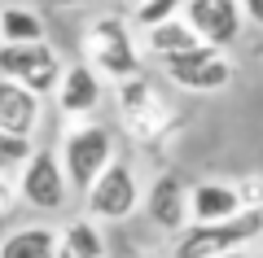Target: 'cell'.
<instances>
[{"mask_svg":"<svg viewBox=\"0 0 263 258\" xmlns=\"http://www.w3.org/2000/svg\"><path fill=\"white\" fill-rule=\"evenodd\" d=\"M171 258H211L224 249H250L254 241H263V206H241L237 214L215 223H184L176 232Z\"/></svg>","mask_w":263,"mask_h":258,"instance_id":"obj_3","label":"cell"},{"mask_svg":"<svg viewBox=\"0 0 263 258\" xmlns=\"http://www.w3.org/2000/svg\"><path fill=\"white\" fill-rule=\"evenodd\" d=\"M141 210H145V219H149L158 232L176 236V232L189 223V184L176 175V171L154 175L149 188H141Z\"/></svg>","mask_w":263,"mask_h":258,"instance_id":"obj_10","label":"cell"},{"mask_svg":"<svg viewBox=\"0 0 263 258\" xmlns=\"http://www.w3.org/2000/svg\"><path fill=\"white\" fill-rule=\"evenodd\" d=\"M84 214L97 223H123L141 210V180H136V166L127 157H114L101 175L84 188Z\"/></svg>","mask_w":263,"mask_h":258,"instance_id":"obj_6","label":"cell"},{"mask_svg":"<svg viewBox=\"0 0 263 258\" xmlns=\"http://www.w3.org/2000/svg\"><path fill=\"white\" fill-rule=\"evenodd\" d=\"M18 175H9V171H0V219L5 214H13V206H18Z\"/></svg>","mask_w":263,"mask_h":258,"instance_id":"obj_20","label":"cell"},{"mask_svg":"<svg viewBox=\"0 0 263 258\" xmlns=\"http://www.w3.org/2000/svg\"><path fill=\"white\" fill-rule=\"evenodd\" d=\"M180 18L193 27V35L202 39V44H215V48L237 44V35H241V27H246L237 0H184V5H180Z\"/></svg>","mask_w":263,"mask_h":258,"instance_id":"obj_9","label":"cell"},{"mask_svg":"<svg viewBox=\"0 0 263 258\" xmlns=\"http://www.w3.org/2000/svg\"><path fill=\"white\" fill-rule=\"evenodd\" d=\"M237 193H241V206H263V180H237Z\"/></svg>","mask_w":263,"mask_h":258,"instance_id":"obj_21","label":"cell"},{"mask_svg":"<svg viewBox=\"0 0 263 258\" xmlns=\"http://www.w3.org/2000/svg\"><path fill=\"white\" fill-rule=\"evenodd\" d=\"M211 258H250L246 249H224V254H211Z\"/></svg>","mask_w":263,"mask_h":258,"instance_id":"obj_24","label":"cell"},{"mask_svg":"<svg viewBox=\"0 0 263 258\" xmlns=\"http://www.w3.org/2000/svg\"><path fill=\"white\" fill-rule=\"evenodd\" d=\"M114 101H119L123 127H127L136 140H145V145H154L167 127H176V110L162 101L158 83H154L145 70H136V74H127V79L114 83Z\"/></svg>","mask_w":263,"mask_h":258,"instance_id":"obj_4","label":"cell"},{"mask_svg":"<svg viewBox=\"0 0 263 258\" xmlns=\"http://www.w3.org/2000/svg\"><path fill=\"white\" fill-rule=\"evenodd\" d=\"M202 39L193 35V27H189L184 18H167V22H154V27H145L141 31V53L145 57H154V62H162V57H176V53H184V48H197Z\"/></svg>","mask_w":263,"mask_h":258,"instance_id":"obj_15","label":"cell"},{"mask_svg":"<svg viewBox=\"0 0 263 258\" xmlns=\"http://www.w3.org/2000/svg\"><path fill=\"white\" fill-rule=\"evenodd\" d=\"M53 101L62 110V118H92L97 105L105 101V79L92 70L88 62H66L62 66V79L53 88Z\"/></svg>","mask_w":263,"mask_h":258,"instance_id":"obj_11","label":"cell"},{"mask_svg":"<svg viewBox=\"0 0 263 258\" xmlns=\"http://www.w3.org/2000/svg\"><path fill=\"white\" fill-rule=\"evenodd\" d=\"M66 57L57 53L48 39H27V44H0V79H13L31 88L35 96H53L57 79H62Z\"/></svg>","mask_w":263,"mask_h":258,"instance_id":"obj_7","label":"cell"},{"mask_svg":"<svg viewBox=\"0 0 263 258\" xmlns=\"http://www.w3.org/2000/svg\"><path fill=\"white\" fill-rule=\"evenodd\" d=\"M145 258H162V254H145Z\"/></svg>","mask_w":263,"mask_h":258,"instance_id":"obj_25","label":"cell"},{"mask_svg":"<svg viewBox=\"0 0 263 258\" xmlns=\"http://www.w3.org/2000/svg\"><path fill=\"white\" fill-rule=\"evenodd\" d=\"M162 79L180 92H193V96H206V92H224L233 83L237 66L228 57V48H215V44H197V48H184L176 57H162Z\"/></svg>","mask_w":263,"mask_h":258,"instance_id":"obj_5","label":"cell"},{"mask_svg":"<svg viewBox=\"0 0 263 258\" xmlns=\"http://www.w3.org/2000/svg\"><path fill=\"white\" fill-rule=\"evenodd\" d=\"M53 258H110L105 254V236H101V223L79 214V219H66L62 232H57V249Z\"/></svg>","mask_w":263,"mask_h":258,"instance_id":"obj_14","label":"cell"},{"mask_svg":"<svg viewBox=\"0 0 263 258\" xmlns=\"http://www.w3.org/2000/svg\"><path fill=\"white\" fill-rule=\"evenodd\" d=\"M180 5L184 0H132V13H127V22L132 27H154V22H167V18H176L180 13Z\"/></svg>","mask_w":263,"mask_h":258,"instance_id":"obj_18","label":"cell"},{"mask_svg":"<svg viewBox=\"0 0 263 258\" xmlns=\"http://www.w3.org/2000/svg\"><path fill=\"white\" fill-rule=\"evenodd\" d=\"M27 39H48V22L31 5H0V44H27Z\"/></svg>","mask_w":263,"mask_h":258,"instance_id":"obj_16","label":"cell"},{"mask_svg":"<svg viewBox=\"0 0 263 258\" xmlns=\"http://www.w3.org/2000/svg\"><path fill=\"white\" fill-rule=\"evenodd\" d=\"M40 123H44V96H35L31 88H22L13 79H0V131L35 140Z\"/></svg>","mask_w":263,"mask_h":258,"instance_id":"obj_12","label":"cell"},{"mask_svg":"<svg viewBox=\"0 0 263 258\" xmlns=\"http://www.w3.org/2000/svg\"><path fill=\"white\" fill-rule=\"evenodd\" d=\"M53 249H57V232L44 228V223L13 228L0 241V258H53Z\"/></svg>","mask_w":263,"mask_h":258,"instance_id":"obj_17","label":"cell"},{"mask_svg":"<svg viewBox=\"0 0 263 258\" xmlns=\"http://www.w3.org/2000/svg\"><path fill=\"white\" fill-rule=\"evenodd\" d=\"M18 197L31 210L57 214L70 202V184H66V171L57 162V149H31V157L18 171Z\"/></svg>","mask_w":263,"mask_h":258,"instance_id":"obj_8","label":"cell"},{"mask_svg":"<svg viewBox=\"0 0 263 258\" xmlns=\"http://www.w3.org/2000/svg\"><path fill=\"white\" fill-rule=\"evenodd\" d=\"M84 62L92 66L101 79H110V83L145 70V53H141V39H136L132 22L119 18V13L92 18L88 31H84Z\"/></svg>","mask_w":263,"mask_h":258,"instance_id":"obj_2","label":"cell"},{"mask_svg":"<svg viewBox=\"0 0 263 258\" xmlns=\"http://www.w3.org/2000/svg\"><path fill=\"white\" fill-rule=\"evenodd\" d=\"M40 5H53V9H79V5H97V0H40Z\"/></svg>","mask_w":263,"mask_h":258,"instance_id":"obj_23","label":"cell"},{"mask_svg":"<svg viewBox=\"0 0 263 258\" xmlns=\"http://www.w3.org/2000/svg\"><path fill=\"white\" fill-rule=\"evenodd\" d=\"M241 210L237 180H197L189 184V223H215Z\"/></svg>","mask_w":263,"mask_h":258,"instance_id":"obj_13","label":"cell"},{"mask_svg":"<svg viewBox=\"0 0 263 258\" xmlns=\"http://www.w3.org/2000/svg\"><path fill=\"white\" fill-rule=\"evenodd\" d=\"M119 157L114 149V131L97 118H70L62 131V145H57V162L66 171V184L70 193H84L105 166Z\"/></svg>","mask_w":263,"mask_h":258,"instance_id":"obj_1","label":"cell"},{"mask_svg":"<svg viewBox=\"0 0 263 258\" xmlns=\"http://www.w3.org/2000/svg\"><path fill=\"white\" fill-rule=\"evenodd\" d=\"M31 149H35V140H31V136H13V131H0V171L18 175L22 162L31 157Z\"/></svg>","mask_w":263,"mask_h":258,"instance_id":"obj_19","label":"cell"},{"mask_svg":"<svg viewBox=\"0 0 263 258\" xmlns=\"http://www.w3.org/2000/svg\"><path fill=\"white\" fill-rule=\"evenodd\" d=\"M237 5H241V18L250 27H263V0H237Z\"/></svg>","mask_w":263,"mask_h":258,"instance_id":"obj_22","label":"cell"}]
</instances>
